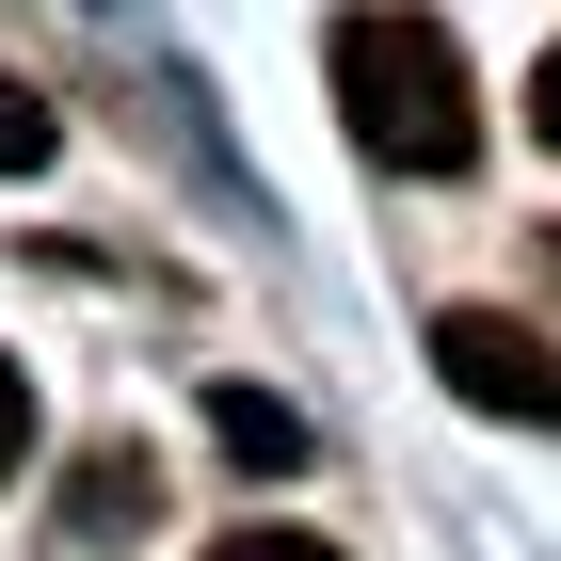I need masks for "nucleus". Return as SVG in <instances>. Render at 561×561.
Here are the masks:
<instances>
[{
  "instance_id": "obj_7",
  "label": "nucleus",
  "mask_w": 561,
  "mask_h": 561,
  "mask_svg": "<svg viewBox=\"0 0 561 561\" xmlns=\"http://www.w3.org/2000/svg\"><path fill=\"white\" fill-rule=\"evenodd\" d=\"M33 466V386H16V353H0V481Z\"/></svg>"
},
{
  "instance_id": "obj_2",
  "label": "nucleus",
  "mask_w": 561,
  "mask_h": 561,
  "mask_svg": "<svg viewBox=\"0 0 561 561\" xmlns=\"http://www.w3.org/2000/svg\"><path fill=\"white\" fill-rule=\"evenodd\" d=\"M433 386L466 401V417L561 433V337H546V321H514V305H449V321H433Z\"/></svg>"
},
{
  "instance_id": "obj_3",
  "label": "nucleus",
  "mask_w": 561,
  "mask_h": 561,
  "mask_svg": "<svg viewBox=\"0 0 561 561\" xmlns=\"http://www.w3.org/2000/svg\"><path fill=\"white\" fill-rule=\"evenodd\" d=\"M209 433H225V466H257V481L305 466V417H289L273 386H209Z\"/></svg>"
},
{
  "instance_id": "obj_1",
  "label": "nucleus",
  "mask_w": 561,
  "mask_h": 561,
  "mask_svg": "<svg viewBox=\"0 0 561 561\" xmlns=\"http://www.w3.org/2000/svg\"><path fill=\"white\" fill-rule=\"evenodd\" d=\"M337 113H353V145H369L386 176H466V161H481L466 48L433 33V16H401V0L337 16Z\"/></svg>"
},
{
  "instance_id": "obj_4",
  "label": "nucleus",
  "mask_w": 561,
  "mask_h": 561,
  "mask_svg": "<svg viewBox=\"0 0 561 561\" xmlns=\"http://www.w3.org/2000/svg\"><path fill=\"white\" fill-rule=\"evenodd\" d=\"M129 514H161V481H145V449H96V466H81V497H65V529H96V546H113Z\"/></svg>"
},
{
  "instance_id": "obj_8",
  "label": "nucleus",
  "mask_w": 561,
  "mask_h": 561,
  "mask_svg": "<svg viewBox=\"0 0 561 561\" xmlns=\"http://www.w3.org/2000/svg\"><path fill=\"white\" fill-rule=\"evenodd\" d=\"M529 129L561 145V48H546V65H529Z\"/></svg>"
},
{
  "instance_id": "obj_6",
  "label": "nucleus",
  "mask_w": 561,
  "mask_h": 561,
  "mask_svg": "<svg viewBox=\"0 0 561 561\" xmlns=\"http://www.w3.org/2000/svg\"><path fill=\"white\" fill-rule=\"evenodd\" d=\"M209 561H337V546H321V529H225Z\"/></svg>"
},
{
  "instance_id": "obj_5",
  "label": "nucleus",
  "mask_w": 561,
  "mask_h": 561,
  "mask_svg": "<svg viewBox=\"0 0 561 561\" xmlns=\"http://www.w3.org/2000/svg\"><path fill=\"white\" fill-rule=\"evenodd\" d=\"M48 145H65V113H48V96H33V81H0V176H33V161H48Z\"/></svg>"
}]
</instances>
